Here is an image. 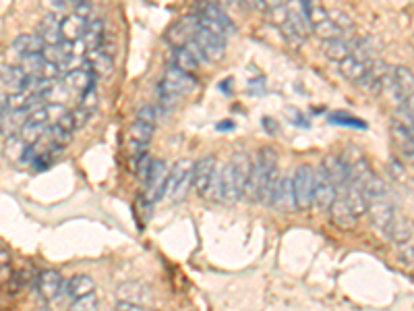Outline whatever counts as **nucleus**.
<instances>
[{"instance_id": "52", "label": "nucleus", "mask_w": 414, "mask_h": 311, "mask_svg": "<svg viewBox=\"0 0 414 311\" xmlns=\"http://www.w3.org/2000/svg\"><path fill=\"white\" fill-rule=\"evenodd\" d=\"M75 12L85 17V19H92V12H94V4L89 0H81L79 4H75Z\"/></svg>"}, {"instance_id": "16", "label": "nucleus", "mask_w": 414, "mask_h": 311, "mask_svg": "<svg viewBox=\"0 0 414 311\" xmlns=\"http://www.w3.org/2000/svg\"><path fill=\"white\" fill-rule=\"evenodd\" d=\"M117 295H119V301H129V303H135L141 308H147L151 303V289L145 283H139V280L123 283L119 287Z\"/></svg>"}, {"instance_id": "57", "label": "nucleus", "mask_w": 414, "mask_h": 311, "mask_svg": "<svg viewBox=\"0 0 414 311\" xmlns=\"http://www.w3.org/2000/svg\"><path fill=\"white\" fill-rule=\"evenodd\" d=\"M8 262H10V253H8V249L4 245H0V268L6 266Z\"/></svg>"}, {"instance_id": "12", "label": "nucleus", "mask_w": 414, "mask_h": 311, "mask_svg": "<svg viewBox=\"0 0 414 311\" xmlns=\"http://www.w3.org/2000/svg\"><path fill=\"white\" fill-rule=\"evenodd\" d=\"M390 73H392V67H390L388 62H383V60L377 58V60L369 67L367 75L359 81V85H361L367 94L377 96V94L386 92V81H388Z\"/></svg>"}, {"instance_id": "49", "label": "nucleus", "mask_w": 414, "mask_h": 311, "mask_svg": "<svg viewBox=\"0 0 414 311\" xmlns=\"http://www.w3.org/2000/svg\"><path fill=\"white\" fill-rule=\"evenodd\" d=\"M137 119L139 121H145V123H153V125H155V121H157V112H155V108H153V106L145 104V106H141V108L137 110Z\"/></svg>"}, {"instance_id": "34", "label": "nucleus", "mask_w": 414, "mask_h": 311, "mask_svg": "<svg viewBox=\"0 0 414 311\" xmlns=\"http://www.w3.org/2000/svg\"><path fill=\"white\" fill-rule=\"evenodd\" d=\"M311 31L319 37V40H323V42H331V40H336V37H342L344 35V31L329 19V12H327V17L325 19H321V21H315V23H311Z\"/></svg>"}, {"instance_id": "11", "label": "nucleus", "mask_w": 414, "mask_h": 311, "mask_svg": "<svg viewBox=\"0 0 414 311\" xmlns=\"http://www.w3.org/2000/svg\"><path fill=\"white\" fill-rule=\"evenodd\" d=\"M338 191L334 187V183L329 180L325 168L319 164L315 170V191H313V205H317L319 210H329V205L336 201Z\"/></svg>"}, {"instance_id": "2", "label": "nucleus", "mask_w": 414, "mask_h": 311, "mask_svg": "<svg viewBox=\"0 0 414 311\" xmlns=\"http://www.w3.org/2000/svg\"><path fill=\"white\" fill-rule=\"evenodd\" d=\"M277 170V152L274 148L266 146L259 150L257 160L253 162V168H251V174H249V180H247V189H245V199L247 201H259L261 199V193H264V187L270 178V174Z\"/></svg>"}, {"instance_id": "28", "label": "nucleus", "mask_w": 414, "mask_h": 311, "mask_svg": "<svg viewBox=\"0 0 414 311\" xmlns=\"http://www.w3.org/2000/svg\"><path fill=\"white\" fill-rule=\"evenodd\" d=\"M44 46H46V44H44V40H42L37 33H25V35H19V37L12 42L10 52L17 54V65H19V60H21L25 54H42Z\"/></svg>"}, {"instance_id": "27", "label": "nucleus", "mask_w": 414, "mask_h": 311, "mask_svg": "<svg viewBox=\"0 0 414 311\" xmlns=\"http://www.w3.org/2000/svg\"><path fill=\"white\" fill-rule=\"evenodd\" d=\"M274 208H277L279 212H290L296 210V199H294V185L292 178L282 174L277 180L276 193H274Z\"/></svg>"}, {"instance_id": "38", "label": "nucleus", "mask_w": 414, "mask_h": 311, "mask_svg": "<svg viewBox=\"0 0 414 311\" xmlns=\"http://www.w3.org/2000/svg\"><path fill=\"white\" fill-rule=\"evenodd\" d=\"M42 65H44V56H42V54H25V56L19 60V67L23 69V73H25L27 77H37Z\"/></svg>"}, {"instance_id": "25", "label": "nucleus", "mask_w": 414, "mask_h": 311, "mask_svg": "<svg viewBox=\"0 0 414 311\" xmlns=\"http://www.w3.org/2000/svg\"><path fill=\"white\" fill-rule=\"evenodd\" d=\"M359 40H361V37H356V35H352V33H346V35H342V37H336V40H331V42H325V54H327L331 60L340 62V60H344L346 56H350V54L354 52Z\"/></svg>"}, {"instance_id": "19", "label": "nucleus", "mask_w": 414, "mask_h": 311, "mask_svg": "<svg viewBox=\"0 0 414 311\" xmlns=\"http://www.w3.org/2000/svg\"><path fill=\"white\" fill-rule=\"evenodd\" d=\"M87 23H89V19H85V17H81L77 12L67 15L60 21V37H62V42H71V44L81 42L83 33L87 29Z\"/></svg>"}, {"instance_id": "24", "label": "nucleus", "mask_w": 414, "mask_h": 311, "mask_svg": "<svg viewBox=\"0 0 414 311\" xmlns=\"http://www.w3.org/2000/svg\"><path fill=\"white\" fill-rule=\"evenodd\" d=\"M373 62H375V60H373ZM373 62H369V60H365V58H361V56H356V54H350V56H346L344 60L338 62V69H340V75H342V77H346V79L352 81V83H359V81L367 75V71H369V67H371Z\"/></svg>"}, {"instance_id": "55", "label": "nucleus", "mask_w": 414, "mask_h": 311, "mask_svg": "<svg viewBox=\"0 0 414 311\" xmlns=\"http://www.w3.org/2000/svg\"><path fill=\"white\" fill-rule=\"evenodd\" d=\"M402 262L408 264V266H414V247H406L402 251Z\"/></svg>"}, {"instance_id": "21", "label": "nucleus", "mask_w": 414, "mask_h": 311, "mask_svg": "<svg viewBox=\"0 0 414 311\" xmlns=\"http://www.w3.org/2000/svg\"><path fill=\"white\" fill-rule=\"evenodd\" d=\"M94 81H96V73H94L87 65H83V67H79V69H71V71L64 75V85H67L69 90L77 92L79 96L85 94L87 90L96 87Z\"/></svg>"}, {"instance_id": "20", "label": "nucleus", "mask_w": 414, "mask_h": 311, "mask_svg": "<svg viewBox=\"0 0 414 311\" xmlns=\"http://www.w3.org/2000/svg\"><path fill=\"white\" fill-rule=\"evenodd\" d=\"M85 65L100 77H110L114 73V56L104 46L98 50H89L85 54Z\"/></svg>"}, {"instance_id": "18", "label": "nucleus", "mask_w": 414, "mask_h": 311, "mask_svg": "<svg viewBox=\"0 0 414 311\" xmlns=\"http://www.w3.org/2000/svg\"><path fill=\"white\" fill-rule=\"evenodd\" d=\"M329 216H331V222L342 230H352L359 220V216L352 212V208L348 205V201L342 195L336 197V201L329 205Z\"/></svg>"}, {"instance_id": "51", "label": "nucleus", "mask_w": 414, "mask_h": 311, "mask_svg": "<svg viewBox=\"0 0 414 311\" xmlns=\"http://www.w3.org/2000/svg\"><path fill=\"white\" fill-rule=\"evenodd\" d=\"M216 4H220V6L230 15V17H232V12H241V8L245 6L241 0H218Z\"/></svg>"}, {"instance_id": "29", "label": "nucleus", "mask_w": 414, "mask_h": 311, "mask_svg": "<svg viewBox=\"0 0 414 311\" xmlns=\"http://www.w3.org/2000/svg\"><path fill=\"white\" fill-rule=\"evenodd\" d=\"M369 214L373 218V224L383 230L398 212H396V205L390 201V197H383V199H375L369 203Z\"/></svg>"}, {"instance_id": "22", "label": "nucleus", "mask_w": 414, "mask_h": 311, "mask_svg": "<svg viewBox=\"0 0 414 311\" xmlns=\"http://www.w3.org/2000/svg\"><path fill=\"white\" fill-rule=\"evenodd\" d=\"M64 289L62 276L56 270H44L37 278V293L44 301H54Z\"/></svg>"}, {"instance_id": "44", "label": "nucleus", "mask_w": 414, "mask_h": 311, "mask_svg": "<svg viewBox=\"0 0 414 311\" xmlns=\"http://www.w3.org/2000/svg\"><path fill=\"white\" fill-rule=\"evenodd\" d=\"M329 123L331 125H342V127H359V129H367V125L361 121V119H354L346 112H334L329 117Z\"/></svg>"}, {"instance_id": "26", "label": "nucleus", "mask_w": 414, "mask_h": 311, "mask_svg": "<svg viewBox=\"0 0 414 311\" xmlns=\"http://www.w3.org/2000/svg\"><path fill=\"white\" fill-rule=\"evenodd\" d=\"M383 233H386V237H388L392 243L404 245V243H408L411 237H413V224H411V220H408L406 216L396 214V216L392 218V222L383 228Z\"/></svg>"}, {"instance_id": "50", "label": "nucleus", "mask_w": 414, "mask_h": 311, "mask_svg": "<svg viewBox=\"0 0 414 311\" xmlns=\"http://www.w3.org/2000/svg\"><path fill=\"white\" fill-rule=\"evenodd\" d=\"M40 2H42V6L48 8L50 15H60V12L67 10V4L62 0H40Z\"/></svg>"}, {"instance_id": "6", "label": "nucleus", "mask_w": 414, "mask_h": 311, "mask_svg": "<svg viewBox=\"0 0 414 311\" xmlns=\"http://www.w3.org/2000/svg\"><path fill=\"white\" fill-rule=\"evenodd\" d=\"M294 185V199L296 210H309L313 205V191H315V168L309 164H302L296 168L292 176Z\"/></svg>"}, {"instance_id": "32", "label": "nucleus", "mask_w": 414, "mask_h": 311, "mask_svg": "<svg viewBox=\"0 0 414 311\" xmlns=\"http://www.w3.org/2000/svg\"><path fill=\"white\" fill-rule=\"evenodd\" d=\"M64 291L73 299H79V297L96 293V280L92 276H87V274H77V276L69 278V283L64 285Z\"/></svg>"}, {"instance_id": "35", "label": "nucleus", "mask_w": 414, "mask_h": 311, "mask_svg": "<svg viewBox=\"0 0 414 311\" xmlns=\"http://www.w3.org/2000/svg\"><path fill=\"white\" fill-rule=\"evenodd\" d=\"M205 199H209L214 203H222L224 201V166L222 164H216V170H214L209 189L205 193Z\"/></svg>"}, {"instance_id": "5", "label": "nucleus", "mask_w": 414, "mask_h": 311, "mask_svg": "<svg viewBox=\"0 0 414 311\" xmlns=\"http://www.w3.org/2000/svg\"><path fill=\"white\" fill-rule=\"evenodd\" d=\"M168 174L170 168L164 160H153L149 176L145 178V191H143V201L147 205L157 203L164 195H166V187H168Z\"/></svg>"}, {"instance_id": "48", "label": "nucleus", "mask_w": 414, "mask_h": 311, "mask_svg": "<svg viewBox=\"0 0 414 311\" xmlns=\"http://www.w3.org/2000/svg\"><path fill=\"white\" fill-rule=\"evenodd\" d=\"M151 164H153V158L147 154H141L137 156V174L145 180L147 176H149V170H151Z\"/></svg>"}, {"instance_id": "36", "label": "nucleus", "mask_w": 414, "mask_h": 311, "mask_svg": "<svg viewBox=\"0 0 414 311\" xmlns=\"http://www.w3.org/2000/svg\"><path fill=\"white\" fill-rule=\"evenodd\" d=\"M363 191H365V195H367L369 203H371V201H375V199H383V197H388V185H386V180H383V178H379L377 174H373V176L363 185Z\"/></svg>"}, {"instance_id": "53", "label": "nucleus", "mask_w": 414, "mask_h": 311, "mask_svg": "<svg viewBox=\"0 0 414 311\" xmlns=\"http://www.w3.org/2000/svg\"><path fill=\"white\" fill-rule=\"evenodd\" d=\"M245 6H249V8H253V10H259V12H266L270 6H268V2L266 0H241Z\"/></svg>"}, {"instance_id": "41", "label": "nucleus", "mask_w": 414, "mask_h": 311, "mask_svg": "<svg viewBox=\"0 0 414 311\" xmlns=\"http://www.w3.org/2000/svg\"><path fill=\"white\" fill-rule=\"evenodd\" d=\"M98 106H100V96H98L96 87H92L85 94H81V100H79V108L81 110H85L89 117H94L98 112Z\"/></svg>"}, {"instance_id": "14", "label": "nucleus", "mask_w": 414, "mask_h": 311, "mask_svg": "<svg viewBox=\"0 0 414 311\" xmlns=\"http://www.w3.org/2000/svg\"><path fill=\"white\" fill-rule=\"evenodd\" d=\"M201 60H205V58H203V54H201V50L197 48L195 42L172 50V67H176V69H180L184 73L193 75L199 69Z\"/></svg>"}, {"instance_id": "30", "label": "nucleus", "mask_w": 414, "mask_h": 311, "mask_svg": "<svg viewBox=\"0 0 414 311\" xmlns=\"http://www.w3.org/2000/svg\"><path fill=\"white\" fill-rule=\"evenodd\" d=\"M104 40H106V27H104V21L102 19H89L87 23V29L83 33V46L85 50H98L104 46Z\"/></svg>"}, {"instance_id": "4", "label": "nucleus", "mask_w": 414, "mask_h": 311, "mask_svg": "<svg viewBox=\"0 0 414 311\" xmlns=\"http://www.w3.org/2000/svg\"><path fill=\"white\" fill-rule=\"evenodd\" d=\"M193 164L191 160H178L168 174V187H166V195L174 201L180 203L184 201V197L189 195V189L193 185Z\"/></svg>"}, {"instance_id": "1", "label": "nucleus", "mask_w": 414, "mask_h": 311, "mask_svg": "<svg viewBox=\"0 0 414 311\" xmlns=\"http://www.w3.org/2000/svg\"><path fill=\"white\" fill-rule=\"evenodd\" d=\"M253 162L245 152H236L232 160L224 166V201L236 203L247 189V180L251 174Z\"/></svg>"}, {"instance_id": "59", "label": "nucleus", "mask_w": 414, "mask_h": 311, "mask_svg": "<svg viewBox=\"0 0 414 311\" xmlns=\"http://www.w3.org/2000/svg\"><path fill=\"white\" fill-rule=\"evenodd\" d=\"M266 2H268V6H270V8H277V6H282V2H284V0H266Z\"/></svg>"}, {"instance_id": "8", "label": "nucleus", "mask_w": 414, "mask_h": 311, "mask_svg": "<svg viewBox=\"0 0 414 311\" xmlns=\"http://www.w3.org/2000/svg\"><path fill=\"white\" fill-rule=\"evenodd\" d=\"M199 27H201V23H199L197 12H195V15H189V17H182L180 21H176V23L168 29L166 40H168V44H170L172 48H182V46H187V44H191V42L195 40Z\"/></svg>"}, {"instance_id": "45", "label": "nucleus", "mask_w": 414, "mask_h": 311, "mask_svg": "<svg viewBox=\"0 0 414 311\" xmlns=\"http://www.w3.org/2000/svg\"><path fill=\"white\" fill-rule=\"evenodd\" d=\"M327 12H329V19L344 31V35L352 31V27H354V25H352V19H350L346 12H342V10H327Z\"/></svg>"}, {"instance_id": "58", "label": "nucleus", "mask_w": 414, "mask_h": 311, "mask_svg": "<svg viewBox=\"0 0 414 311\" xmlns=\"http://www.w3.org/2000/svg\"><path fill=\"white\" fill-rule=\"evenodd\" d=\"M402 104H404V106H406V108H408V110H411V112L414 115V94H411V96H408V98H406Z\"/></svg>"}, {"instance_id": "37", "label": "nucleus", "mask_w": 414, "mask_h": 311, "mask_svg": "<svg viewBox=\"0 0 414 311\" xmlns=\"http://www.w3.org/2000/svg\"><path fill=\"white\" fill-rule=\"evenodd\" d=\"M46 131H48V125H42V123H29V121H27L19 135H21V140H23L27 146H33V144H35V142L46 133Z\"/></svg>"}, {"instance_id": "43", "label": "nucleus", "mask_w": 414, "mask_h": 311, "mask_svg": "<svg viewBox=\"0 0 414 311\" xmlns=\"http://www.w3.org/2000/svg\"><path fill=\"white\" fill-rule=\"evenodd\" d=\"M98 308H100V301H98L96 293H92V295L75 299L69 311H98Z\"/></svg>"}, {"instance_id": "3", "label": "nucleus", "mask_w": 414, "mask_h": 311, "mask_svg": "<svg viewBox=\"0 0 414 311\" xmlns=\"http://www.w3.org/2000/svg\"><path fill=\"white\" fill-rule=\"evenodd\" d=\"M197 17H199V23L201 27L214 31L216 35L220 37H228L236 31V25L232 21V17L216 2H205L199 10H197Z\"/></svg>"}, {"instance_id": "13", "label": "nucleus", "mask_w": 414, "mask_h": 311, "mask_svg": "<svg viewBox=\"0 0 414 311\" xmlns=\"http://www.w3.org/2000/svg\"><path fill=\"white\" fill-rule=\"evenodd\" d=\"M216 164H218L216 156H203L193 164V189L197 191L199 197H205L212 176H214V170H216Z\"/></svg>"}, {"instance_id": "56", "label": "nucleus", "mask_w": 414, "mask_h": 311, "mask_svg": "<svg viewBox=\"0 0 414 311\" xmlns=\"http://www.w3.org/2000/svg\"><path fill=\"white\" fill-rule=\"evenodd\" d=\"M264 129L270 133V135H274V133H277V125H276V121H272L270 117H266L264 119Z\"/></svg>"}, {"instance_id": "23", "label": "nucleus", "mask_w": 414, "mask_h": 311, "mask_svg": "<svg viewBox=\"0 0 414 311\" xmlns=\"http://www.w3.org/2000/svg\"><path fill=\"white\" fill-rule=\"evenodd\" d=\"M29 117V110H12V108H2L0 110V133L6 137L19 135L21 129L25 127Z\"/></svg>"}, {"instance_id": "46", "label": "nucleus", "mask_w": 414, "mask_h": 311, "mask_svg": "<svg viewBox=\"0 0 414 311\" xmlns=\"http://www.w3.org/2000/svg\"><path fill=\"white\" fill-rule=\"evenodd\" d=\"M60 65H54V62H48V60H44V65H42V69H40V79H44V81H56L58 77H60Z\"/></svg>"}, {"instance_id": "60", "label": "nucleus", "mask_w": 414, "mask_h": 311, "mask_svg": "<svg viewBox=\"0 0 414 311\" xmlns=\"http://www.w3.org/2000/svg\"><path fill=\"white\" fill-rule=\"evenodd\" d=\"M62 2H64L67 6H69V4H73V6H75V4H79L81 0H62Z\"/></svg>"}, {"instance_id": "15", "label": "nucleus", "mask_w": 414, "mask_h": 311, "mask_svg": "<svg viewBox=\"0 0 414 311\" xmlns=\"http://www.w3.org/2000/svg\"><path fill=\"white\" fill-rule=\"evenodd\" d=\"M164 85H168L170 90H174L180 98L182 96H187V94H191V92H195L197 90V79L191 75V73H184V71H180V69H176V67H170L166 73H164V77L159 79Z\"/></svg>"}, {"instance_id": "7", "label": "nucleus", "mask_w": 414, "mask_h": 311, "mask_svg": "<svg viewBox=\"0 0 414 311\" xmlns=\"http://www.w3.org/2000/svg\"><path fill=\"white\" fill-rule=\"evenodd\" d=\"M386 92L392 94V98L396 102H404L411 94H414V73L404 67V65H398V67H392V73L386 81Z\"/></svg>"}, {"instance_id": "31", "label": "nucleus", "mask_w": 414, "mask_h": 311, "mask_svg": "<svg viewBox=\"0 0 414 311\" xmlns=\"http://www.w3.org/2000/svg\"><path fill=\"white\" fill-rule=\"evenodd\" d=\"M37 35L44 40V44H60L62 37H60V19L58 15H46L40 25H37Z\"/></svg>"}, {"instance_id": "39", "label": "nucleus", "mask_w": 414, "mask_h": 311, "mask_svg": "<svg viewBox=\"0 0 414 311\" xmlns=\"http://www.w3.org/2000/svg\"><path fill=\"white\" fill-rule=\"evenodd\" d=\"M277 29H279V33H282V37H284V42L288 44V46H292V48H300L302 44H304V37L284 19L282 23H277Z\"/></svg>"}, {"instance_id": "17", "label": "nucleus", "mask_w": 414, "mask_h": 311, "mask_svg": "<svg viewBox=\"0 0 414 311\" xmlns=\"http://www.w3.org/2000/svg\"><path fill=\"white\" fill-rule=\"evenodd\" d=\"M321 166L325 168V172H327L329 180L334 183L336 191L342 193L348 187V183H350V172H348L346 164L342 162V158L336 154H329L327 158H323Z\"/></svg>"}, {"instance_id": "54", "label": "nucleus", "mask_w": 414, "mask_h": 311, "mask_svg": "<svg viewBox=\"0 0 414 311\" xmlns=\"http://www.w3.org/2000/svg\"><path fill=\"white\" fill-rule=\"evenodd\" d=\"M114 311H145V308L135 305V303H129V301H119Z\"/></svg>"}, {"instance_id": "33", "label": "nucleus", "mask_w": 414, "mask_h": 311, "mask_svg": "<svg viewBox=\"0 0 414 311\" xmlns=\"http://www.w3.org/2000/svg\"><path fill=\"white\" fill-rule=\"evenodd\" d=\"M0 81L12 90V92H21L25 81H27V75L23 73V69L19 65H0Z\"/></svg>"}, {"instance_id": "42", "label": "nucleus", "mask_w": 414, "mask_h": 311, "mask_svg": "<svg viewBox=\"0 0 414 311\" xmlns=\"http://www.w3.org/2000/svg\"><path fill=\"white\" fill-rule=\"evenodd\" d=\"M27 150V144L21 140V135H12L6 140V156L12 160H23V154Z\"/></svg>"}, {"instance_id": "9", "label": "nucleus", "mask_w": 414, "mask_h": 311, "mask_svg": "<svg viewBox=\"0 0 414 311\" xmlns=\"http://www.w3.org/2000/svg\"><path fill=\"white\" fill-rule=\"evenodd\" d=\"M193 42L201 50L205 62H220L224 58V54H226V40L216 35L214 31H209L205 27H199V31H197Z\"/></svg>"}, {"instance_id": "40", "label": "nucleus", "mask_w": 414, "mask_h": 311, "mask_svg": "<svg viewBox=\"0 0 414 311\" xmlns=\"http://www.w3.org/2000/svg\"><path fill=\"white\" fill-rule=\"evenodd\" d=\"M394 123H396L398 127H402L404 131H408L411 135H414V115L404 106V104H400V106L394 110Z\"/></svg>"}, {"instance_id": "10", "label": "nucleus", "mask_w": 414, "mask_h": 311, "mask_svg": "<svg viewBox=\"0 0 414 311\" xmlns=\"http://www.w3.org/2000/svg\"><path fill=\"white\" fill-rule=\"evenodd\" d=\"M153 133H155L153 123H145V121L135 119V123L129 127V133H127V152H129V156L137 158V156L145 154L149 144H151Z\"/></svg>"}, {"instance_id": "47", "label": "nucleus", "mask_w": 414, "mask_h": 311, "mask_svg": "<svg viewBox=\"0 0 414 311\" xmlns=\"http://www.w3.org/2000/svg\"><path fill=\"white\" fill-rule=\"evenodd\" d=\"M60 129H64V131H69V133H75L79 127H77V121H75V115H73V110H67L60 119H58V123H56Z\"/></svg>"}]
</instances>
